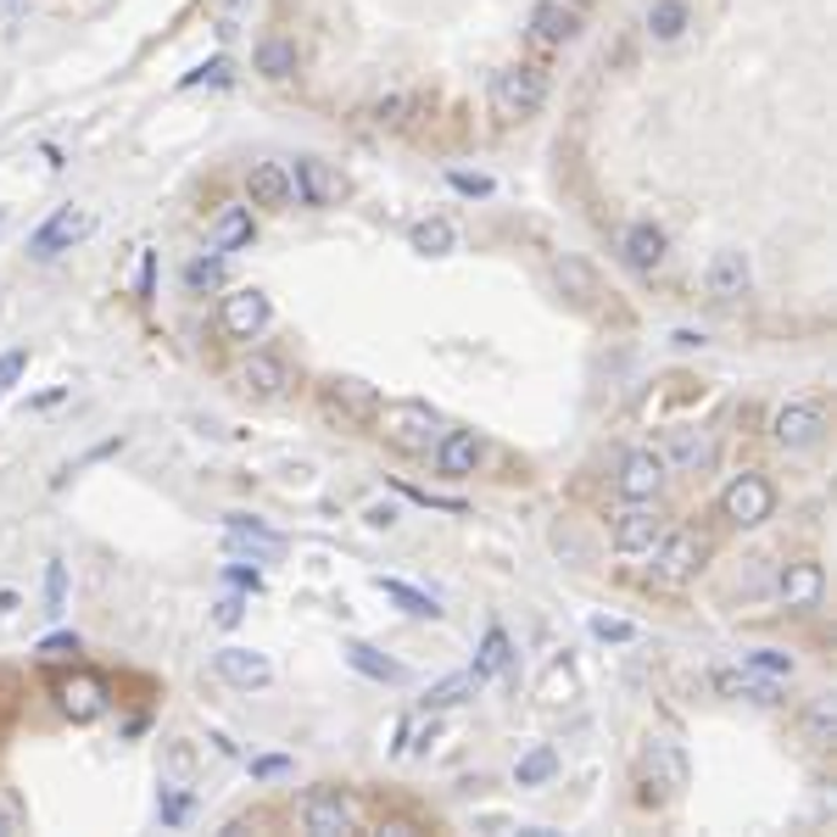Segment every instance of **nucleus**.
Here are the masks:
<instances>
[{"instance_id":"45","label":"nucleus","mask_w":837,"mask_h":837,"mask_svg":"<svg viewBox=\"0 0 837 837\" xmlns=\"http://www.w3.org/2000/svg\"><path fill=\"white\" fill-rule=\"evenodd\" d=\"M224 581H229V587H240V592H263V575H257V570H246V564H224Z\"/></svg>"},{"instance_id":"36","label":"nucleus","mask_w":837,"mask_h":837,"mask_svg":"<svg viewBox=\"0 0 837 837\" xmlns=\"http://www.w3.org/2000/svg\"><path fill=\"white\" fill-rule=\"evenodd\" d=\"M157 815H163V826H185V820H190V792H185L179 781H163V792H157Z\"/></svg>"},{"instance_id":"26","label":"nucleus","mask_w":837,"mask_h":837,"mask_svg":"<svg viewBox=\"0 0 837 837\" xmlns=\"http://www.w3.org/2000/svg\"><path fill=\"white\" fill-rule=\"evenodd\" d=\"M486 681L475 676V670H459V676H442L431 692H425V709H459V703H470L475 692H481Z\"/></svg>"},{"instance_id":"12","label":"nucleus","mask_w":837,"mask_h":837,"mask_svg":"<svg viewBox=\"0 0 837 837\" xmlns=\"http://www.w3.org/2000/svg\"><path fill=\"white\" fill-rule=\"evenodd\" d=\"M213 670H218L229 687H240V692H263V687L274 681V664H268V653H257V648H218V653H213Z\"/></svg>"},{"instance_id":"7","label":"nucleus","mask_w":837,"mask_h":837,"mask_svg":"<svg viewBox=\"0 0 837 837\" xmlns=\"http://www.w3.org/2000/svg\"><path fill=\"white\" fill-rule=\"evenodd\" d=\"M698 564H703V542H698L692 531H676V536H659V542H653V581H659V587L692 581Z\"/></svg>"},{"instance_id":"39","label":"nucleus","mask_w":837,"mask_h":837,"mask_svg":"<svg viewBox=\"0 0 837 837\" xmlns=\"http://www.w3.org/2000/svg\"><path fill=\"white\" fill-rule=\"evenodd\" d=\"M62 609H68V564L51 559V564H46V614L57 620Z\"/></svg>"},{"instance_id":"22","label":"nucleus","mask_w":837,"mask_h":837,"mask_svg":"<svg viewBox=\"0 0 837 837\" xmlns=\"http://www.w3.org/2000/svg\"><path fill=\"white\" fill-rule=\"evenodd\" d=\"M252 235H257L252 207H224L213 218V252H240V246H252Z\"/></svg>"},{"instance_id":"8","label":"nucleus","mask_w":837,"mask_h":837,"mask_svg":"<svg viewBox=\"0 0 837 837\" xmlns=\"http://www.w3.org/2000/svg\"><path fill=\"white\" fill-rule=\"evenodd\" d=\"M57 709L68 715V720H79V726H90V720H101L107 715V681L101 676H90V670H73V676H57Z\"/></svg>"},{"instance_id":"20","label":"nucleus","mask_w":837,"mask_h":837,"mask_svg":"<svg viewBox=\"0 0 837 837\" xmlns=\"http://www.w3.org/2000/svg\"><path fill=\"white\" fill-rule=\"evenodd\" d=\"M620 252H626V263H631L637 274H653V268L664 263V229H659V224H631L626 240H620Z\"/></svg>"},{"instance_id":"2","label":"nucleus","mask_w":837,"mask_h":837,"mask_svg":"<svg viewBox=\"0 0 837 837\" xmlns=\"http://www.w3.org/2000/svg\"><path fill=\"white\" fill-rule=\"evenodd\" d=\"M90 235H96V213L68 201V207H57V213L29 235V257H35V263H57L62 252H73V246L90 240Z\"/></svg>"},{"instance_id":"28","label":"nucleus","mask_w":837,"mask_h":837,"mask_svg":"<svg viewBox=\"0 0 837 837\" xmlns=\"http://www.w3.org/2000/svg\"><path fill=\"white\" fill-rule=\"evenodd\" d=\"M559 776V748L553 742H536L531 754H520V765H514V781L520 787H542V781H553Z\"/></svg>"},{"instance_id":"41","label":"nucleus","mask_w":837,"mask_h":837,"mask_svg":"<svg viewBox=\"0 0 837 837\" xmlns=\"http://www.w3.org/2000/svg\"><path fill=\"white\" fill-rule=\"evenodd\" d=\"M79 653H85V642H79L73 631H57V637L40 642V659H51V664H68V659H79Z\"/></svg>"},{"instance_id":"37","label":"nucleus","mask_w":837,"mask_h":837,"mask_svg":"<svg viewBox=\"0 0 837 837\" xmlns=\"http://www.w3.org/2000/svg\"><path fill=\"white\" fill-rule=\"evenodd\" d=\"M742 664L759 676H776V681L792 676V653H781V648H754V653H742Z\"/></svg>"},{"instance_id":"40","label":"nucleus","mask_w":837,"mask_h":837,"mask_svg":"<svg viewBox=\"0 0 837 837\" xmlns=\"http://www.w3.org/2000/svg\"><path fill=\"white\" fill-rule=\"evenodd\" d=\"M559 285H575V291H581V302H592V296H598L592 268H587V263H575V257H564V263H559Z\"/></svg>"},{"instance_id":"35","label":"nucleus","mask_w":837,"mask_h":837,"mask_svg":"<svg viewBox=\"0 0 837 837\" xmlns=\"http://www.w3.org/2000/svg\"><path fill=\"white\" fill-rule=\"evenodd\" d=\"M715 687H720L726 698H754V703H776V687H765V681H748V676H731V670H720V676H715Z\"/></svg>"},{"instance_id":"31","label":"nucleus","mask_w":837,"mask_h":837,"mask_svg":"<svg viewBox=\"0 0 837 837\" xmlns=\"http://www.w3.org/2000/svg\"><path fill=\"white\" fill-rule=\"evenodd\" d=\"M509 659H514V642H509V631H498V626H492V631H486V642H481V653H475V664H470V670H475V676H481V681H492V676H498V670H509Z\"/></svg>"},{"instance_id":"3","label":"nucleus","mask_w":837,"mask_h":837,"mask_svg":"<svg viewBox=\"0 0 837 837\" xmlns=\"http://www.w3.org/2000/svg\"><path fill=\"white\" fill-rule=\"evenodd\" d=\"M776 514V486L765 481V475H737L726 492H720V520L726 525H737V531H754V525H765Z\"/></svg>"},{"instance_id":"27","label":"nucleus","mask_w":837,"mask_h":837,"mask_svg":"<svg viewBox=\"0 0 837 837\" xmlns=\"http://www.w3.org/2000/svg\"><path fill=\"white\" fill-rule=\"evenodd\" d=\"M341 653H346V664H352V670H363V676H374V681H402V676H407L396 659H385V653H380V648H368V642H346Z\"/></svg>"},{"instance_id":"6","label":"nucleus","mask_w":837,"mask_h":837,"mask_svg":"<svg viewBox=\"0 0 837 837\" xmlns=\"http://www.w3.org/2000/svg\"><path fill=\"white\" fill-rule=\"evenodd\" d=\"M302 826L313 837H346V831H357V809L341 787H313L302 798Z\"/></svg>"},{"instance_id":"38","label":"nucleus","mask_w":837,"mask_h":837,"mask_svg":"<svg viewBox=\"0 0 837 837\" xmlns=\"http://www.w3.org/2000/svg\"><path fill=\"white\" fill-rule=\"evenodd\" d=\"M29 357H35L29 346H7V352H0V402H7V396H12V385L29 374Z\"/></svg>"},{"instance_id":"14","label":"nucleus","mask_w":837,"mask_h":837,"mask_svg":"<svg viewBox=\"0 0 837 837\" xmlns=\"http://www.w3.org/2000/svg\"><path fill=\"white\" fill-rule=\"evenodd\" d=\"M235 385H240V396H252V402H279V396H285V385H291V374H285V363H279V357L252 352V357L240 363Z\"/></svg>"},{"instance_id":"48","label":"nucleus","mask_w":837,"mask_h":837,"mask_svg":"<svg viewBox=\"0 0 837 837\" xmlns=\"http://www.w3.org/2000/svg\"><path fill=\"white\" fill-rule=\"evenodd\" d=\"M240 614H246V603H240V598H224V603H218V614H213V620H218V626H224V631H229V626H240Z\"/></svg>"},{"instance_id":"19","label":"nucleus","mask_w":837,"mask_h":837,"mask_svg":"<svg viewBox=\"0 0 837 837\" xmlns=\"http://www.w3.org/2000/svg\"><path fill=\"white\" fill-rule=\"evenodd\" d=\"M820 598H826V570L815 559H798L781 570V603L787 609H815Z\"/></svg>"},{"instance_id":"33","label":"nucleus","mask_w":837,"mask_h":837,"mask_svg":"<svg viewBox=\"0 0 837 837\" xmlns=\"http://www.w3.org/2000/svg\"><path fill=\"white\" fill-rule=\"evenodd\" d=\"M809 742H815V748H831V742H837V698H831V692L809 703Z\"/></svg>"},{"instance_id":"24","label":"nucleus","mask_w":837,"mask_h":837,"mask_svg":"<svg viewBox=\"0 0 837 837\" xmlns=\"http://www.w3.org/2000/svg\"><path fill=\"white\" fill-rule=\"evenodd\" d=\"M224 525H229V548H257L263 559L285 553V536H279V531H268V525H257V520H246V514H229Z\"/></svg>"},{"instance_id":"46","label":"nucleus","mask_w":837,"mask_h":837,"mask_svg":"<svg viewBox=\"0 0 837 837\" xmlns=\"http://www.w3.org/2000/svg\"><path fill=\"white\" fill-rule=\"evenodd\" d=\"M291 770V759L285 754H263V759H252V776L257 781H274V776H285Z\"/></svg>"},{"instance_id":"16","label":"nucleus","mask_w":837,"mask_h":837,"mask_svg":"<svg viewBox=\"0 0 837 837\" xmlns=\"http://www.w3.org/2000/svg\"><path fill=\"white\" fill-rule=\"evenodd\" d=\"M246 196H252V207H268V213L291 207V201H296L291 168H285V163H252V168H246Z\"/></svg>"},{"instance_id":"15","label":"nucleus","mask_w":837,"mask_h":837,"mask_svg":"<svg viewBox=\"0 0 837 837\" xmlns=\"http://www.w3.org/2000/svg\"><path fill=\"white\" fill-rule=\"evenodd\" d=\"M659 536H664V520H659V509H648V503H631V509L620 514V525H614V548H620L626 559L653 553Z\"/></svg>"},{"instance_id":"5","label":"nucleus","mask_w":837,"mask_h":837,"mask_svg":"<svg viewBox=\"0 0 837 837\" xmlns=\"http://www.w3.org/2000/svg\"><path fill=\"white\" fill-rule=\"evenodd\" d=\"M770 436L787 447V453H809V447H820V436H826V413H820V402H781L776 407V418H770Z\"/></svg>"},{"instance_id":"29","label":"nucleus","mask_w":837,"mask_h":837,"mask_svg":"<svg viewBox=\"0 0 837 837\" xmlns=\"http://www.w3.org/2000/svg\"><path fill=\"white\" fill-rule=\"evenodd\" d=\"M459 246V229L447 224V218H418L413 224V252H425V257H447Z\"/></svg>"},{"instance_id":"25","label":"nucleus","mask_w":837,"mask_h":837,"mask_svg":"<svg viewBox=\"0 0 837 837\" xmlns=\"http://www.w3.org/2000/svg\"><path fill=\"white\" fill-rule=\"evenodd\" d=\"M380 592H385L391 603H402V614H413V620H442V603H436L431 592H418V587H407V581H396V575H380Z\"/></svg>"},{"instance_id":"44","label":"nucleus","mask_w":837,"mask_h":837,"mask_svg":"<svg viewBox=\"0 0 837 837\" xmlns=\"http://www.w3.org/2000/svg\"><path fill=\"white\" fill-rule=\"evenodd\" d=\"M447 185H453L459 196H492V179H486V174H447Z\"/></svg>"},{"instance_id":"13","label":"nucleus","mask_w":837,"mask_h":837,"mask_svg":"<svg viewBox=\"0 0 837 837\" xmlns=\"http://www.w3.org/2000/svg\"><path fill=\"white\" fill-rule=\"evenodd\" d=\"M748 285H754V263H748V252H715V257H709V268H703V291H709L715 302H737V296H748Z\"/></svg>"},{"instance_id":"50","label":"nucleus","mask_w":837,"mask_h":837,"mask_svg":"<svg viewBox=\"0 0 837 837\" xmlns=\"http://www.w3.org/2000/svg\"><path fill=\"white\" fill-rule=\"evenodd\" d=\"M12 831H18V815H12L7 804H0V837H12Z\"/></svg>"},{"instance_id":"43","label":"nucleus","mask_w":837,"mask_h":837,"mask_svg":"<svg viewBox=\"0 0 837 837\" xmlns=\"http://www.w3.org/2000/svg\"><path fill=\"white\" fill-rule=\"evenodd\" d=\"M592 637H598V642H637V626H631V620L598 614V620H592Z\"/></svg>"},{"instance_id":"47","label":"nucleus","mask_w":837,"mask_h":837,"mask_svg":"<svg viewBox=\"0 0 837 837\" xmlns=\"http://www.w3.org/2000/svg\"><path fill=\"white\" fill-rule=\"evenodd\" d=\"M224 79H229V62L218 57V62H207V68H196V73H190L185 85H224Z\"/></svg>"},{"instance_id":"30","label":"nucleus","mask_w":837,"mask_h":837,"mask_svg":"<svg viewBox=\"0 0 837 837\" xmlns=\"http://www.w3.org/2000/svg\"><path fill=\"white\" fill-rule=\"evenodd\" d=\"M257 73L274 79V85H285V79L296 73V46H291V40H263V46H257Z\"/></svg>"},{"instance_id":"17","label":"nucleus","mask_w":837,"mask_h":837,"mask_svg":"<svg viewBox=\"0 0 837 837\" xmlns=\"http://www.w3.org/2000/svg\"><path fill=\"white\" fill-rule=\"evenodd\" d=\"M436 470H442L447 481H470V475L481 470V436H475V431H447V436H436Z\"/></svg>"},{"instance_id":"49","label":"nucleus","mask_w":837,"mask_h":837,"mask_svg":"<svg viewBox=\"0 0 837 837\" xmlns=\"http://www.w3.org/2000/svg\"><path fill=\"white\" fill-rule=\"evenodd\" d=\"M402 112H407V101H402V96H391V101H380V107H374V118H380V124H396Z\"/></svg>"},{"instance_id":"1","label":"nucleus","mask_w":837,"mask_h":837,"mask_svg":"<svg viewBox=\"0 0 837 837\" xmlns=\"http://www.w3.org/2000/svg\"><path fill=\"white\" fill-rule=\"evenodd\" d=\"M542 101H548V73H542V68L514 62V68L492 73V112H498L503 124H525V118H536V112H542Z\"/></svg>"},{"instance_id":"4","label":"nucleus","mask_w":837,"mask_h":837,"mask_svg":"<svg viewBox=\"0 0 837 837\" xmlns=\"http://www.w3.org/2000/svg\"><path fill=\"white\" fill-rule=\"evenodd\" d=\"M380 436L402 453H431L436 442V413L425 402H385L380 407Z\"/></svg>"},{"instance_id":"18","label":"nucleus","mask_w":837,"mask_h":837,"mask_svg":"<svg viewBox=\"0 0 837 837\" xmlns=\"http://www.w3.org/2000/svg\"><path fill=\"white\" fill-rule=\"evenodd\" d=\"M664 486V459L659 453H626L620 464V498L626 503H648Z\"/></svg>"},{"instance_id":"9","label":"nucleus","mask_w":837,"mask_h":837,"mask_svg":"<svg viewBox=\"0 0 837 837\" xmlns=\"http://www.w3.org/2000/svg\"><path fill=\"white\" fill-rule=\"evenodd\" d=\"M268 318H274V307H268V296H263L257 285L224 296V313H218L224 335H235V341H257V335L268 329Z\"/></svg>"},{"instance_id":"32","label":"nucleus","mask_w":837,"mask_h":837,"mask_svg":"<svg viewBox=\"0 0 837 837\" xmlns=\"http://www.w3.org/2000/svg\"><path fill=\"white\" fill-rule=\"evenodd\" d=\"M185 285H190V296L218 291V285H224V252H213V257H190V263H185Z\"/></svg>"},{"instance_id":"11","label":"nucleus","mask_w":837,"mask_h":837,"mask_svg":"<svg viewBox=\"0 0 837 837\" xmlns=\"http://www.w3.org/2000/svg\"><path fill=\"white\" fill-rule=\"evenodd\" d=\"M291 190H296V201H302V207H335V201L346 196V179H341L329 163L302 157V163H296V174H291Z\"/></svg>"},{"instance_id":"23","label":"nucleus","mask_w":837,"mask_h":837,"mask_svg":"<svg viewBox=\"0 0 837 837\" xmlns=\"http://www.w3.org/2000/svg\"><path fill=\"white\" fill-rule=\"evenodd\" d=\"M687 23H692L687 0H653V7H648V35H653L659 46H676V40L687 35Z\"/></svg>"},{"instance_id":"34","label":"nucleus","mask_w":837,"mask_h":837,"mask_svg":"<svg viewBox=\"0 0 837 837\" xmlns=\"http://www.w3.org/2000/svg\"><path fill=\"white\" fill-rule=\"evenodd\" d=\"M329 402L346 407V413H368L374 407V391L363 380H329Z\"/></svg>"},{"instance_id":"42","label":"nucleus","mask_w":837,"mask_h":837,"mask_svg":"<svg viewBox=\"0 0 837 837\" xmlns=\"http://www.w3.org/2000/svg\"><path fill=\"white\" fill-rule=\"evenodd\" d=\"M709 453H715V447H709L703 436H698V442H692V436H676V442H670V459H676V464H709Z\"/></svg>"},{"instance_id":"10","label":"nucleus","mask_w":837,"mask_h":837,"mask_svg":"<svg viewBox=\"0 0 837 837\" xmlns=\"http://www.w3.org/2000/svg\"><path fill=\"white\" fill-rule=\"evenodd\" d=\"M687 787V759H681V748L670 742V737H653L648 742V792H642V804H659V798H670V792H681Z\"/></svg>"},{"instance_id":"21","label":"nucleus","mask_w":837,"mask_h":837,"mask_svg":"<svg viewBox=\"0 0 837 837\" xmlns=\"http://www.w3.org/2000/svg\"><path fill=\"white\" fill-rule=\"evenodd\" d=\"M575 35H581V18H575L570 7H559V0H542V7L531 12V40L564 46V40H575Z\"/></svg>"}]
</instances>
